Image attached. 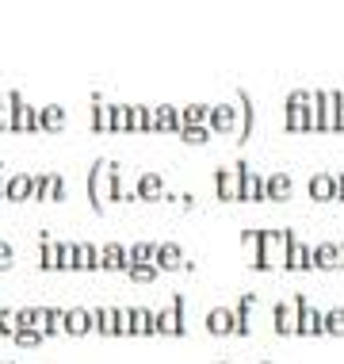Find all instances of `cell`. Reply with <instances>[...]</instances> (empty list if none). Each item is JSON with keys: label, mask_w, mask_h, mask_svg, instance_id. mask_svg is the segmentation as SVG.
Returning <instances> with one entry per match:
<instances>
[{"label": "cell", "mask_w": 344, "mask_h": 364, "mask_svg": "<svg viewBox=\"0 0 344 364\" xmlns=\"http://www.w3.org/2000/svg\"><path fill=\"white\" fill-rule=\"evenodd\" d=\"M126 253H131V261H153L157 257V245L153 242H134V245H126Z\"/></svg>", "instance_id": "cell-39"}, {"label": "cell", "mask_w": 344, "mask_h": 364, "mask_svg": "<svg viewBox=\"0 0 344 364\" xmlns=\"http://www.w3.org/2000/svg\"><path fill=\"white\" fill-rule=\"evenodd\" d=\"M131 338H153V311L131 307Z\"/></svg>", "instance_id": "cell-31"}, {"label": "cell", "mask_w": 344, "mask_h": 364, "mask_svg": "<svg viewBox=\"0 0 344 364\" xmlns=\"http://www.w3.org/2000/svg\"><path fill=\"white\" fill-rule=\"evenodd\" d=\"M206 115H211V104H188V107H180V123H184V127L206 123Z\"/></svg>", "instance_id": "cell-36"}, {"label": "cell", "mask_w": 344, "mask_h": 364, "mask_svg": "<svg viewBox=\"0 0 344 364\" xmlns=\"http://www.w3.org/2000/svg\"><path fill=\"white\" fill-rule=\"evenodd\" d=\"M126 119H131V134H157V119H153L150 104H131Z\"/></svg>", "instance_id": "cell-16"}, {"label": "cell", "mask_w": 344, "mask_h": 364, "mask_svg": "<svg viewBox=\"0 0 344 364\" xmlns=\"http://www.w3.org/2000/svg\"><path fill=\"white\" fill-rule=\"evenodd\" d=\"M100 269V250L92 242H77L73 245V272H96Z\"/></svg>", "instance_id": "cell-21"}, {"label": "cell", "mask_w": 344, "mask_h": 364, "mask_svg": "<svg viewBox=\"0 0 344 364\" xmlns=\"http://www.w3.org/2000/svg\"><path fill=\"white\" fill-rule=\"evenodd\" d=\"M153 333L157 338H184L188 322H184V295H172L169 307L153 311Z\"/></svg>", "instance_id": "cell-2"}, {"label": "cell", "mask_w": 344, "mask_h": 364, "mask_svg": "<svg viewBox=\"0 0 344 364\" xmlns=\"http://www.w3.org/2000/svg\"><path fill=\"white\" fill-rule=\"evenodd\" d=\"M238 100H241V107H238V142H245L253 134V123H257V107H253L249 92H238Z\"/></svg>", "instance_id": "cell-26"}, {"label": "cell", "mask_w": 344, "mask_h": 364, "mask_svg": "<svg viewBox=\"0 0 344 364\" xmlns=\"http://www.w3.org/2000/svg\"><path fill=\"white\" fill-rule=\"evenodd\" d=\"M206 333H214V338L233 333V311L230 307H211L206 311Z\"/></svg>", "instance_id": "cell-24"}, {"label": "cell", "mask_w": 344, "mask_h": 364, "mask_svg": "<svg viewBox=\"0 0 344 364\" xmlns=\"http://www.w3.org/2000/svg\"><path fill=\"white\" fill-rule=\"evenodd\" d=\"M16 264V245L12 242H0V272H8Z\"/></svg>", "instance_id": "cell-44"}, {"label": "cell", "mask_w": 344, "mask_h": 364, "mask_svg": "<svg viewBox=\"0 0 344 364\" xmlns=\"http://www.w3.org/2000/svg\"><path fill=\"white\" fill-rule=\"evenodd\" d=\"M107 184H111V161H92V169H88V203H92V211H104L107 203Z\"/></svg>", "instance_id": "cell-3"}, {"label": "cell", "mask_w": 344, "mask_h": 364, "mask_svg": "<svg viewBox=\"0 0 344 364\" xmlns=\"http://www.w3.org/2000/svg\"><path fill=\"white\" fill-rule=\"evenodd\" d=\"M0 134H12V104H8V96H0Z\"/></svg>", "instance_id": "cell-43"}, {"label": "cell", "mask_w": 344, "mask_h": 364, "mask_svg": "<svg viewBox=\"0 0 344 364\" xmlns=\"http://www.w3.org/2000/svg\"><path fill=\"white\" fill-rule=\"evenodd\" d=\"M238 169H241V200L260 203V200H264V176L253 169L249 161H238Z\"/></svg>", "instance_id": "cell-13"}, {"label": "cell", "mask_w": 344, "mask_h": 364, "mask_svg": "<svg viewBox=\"0 0 344 364\" xmlns=\"http://www.w3.org/2000/svg\"><path fill=\"white\" fill-rule=\"evenodd\" d=\"M126 264H131V253H126L123 242H107L104 250H100V269H107V272H123Z\"/></svg>", "instance_id": "cell-20"}, {"label": "cell", "mask_w": 344, "mask_h": 364, "mask_svg": "<svg viewBox=\"0 0 344 364\" xmlns=\"http://www.w3.org/2000/svg\"><path fill=\"white\" fill-rule=\"evenodd\" d=\"M283 269H291V272H302V269H314V261H310V245L299 238V234H287V250H283Z\"/></svg>", "instance_id": "cell-7"}, {"label": "cell", "mask_w": 344, "mask_h": 364, "mask_svg": "<svg viewBox=\"0 0 344 364\" xmlns=\"http://www.w3.org/2000/svg\"><path fill=\"white\" fill-rule=\"evenodd\" d=\"M306 192H310V200H337V173H329V169H318L306 181Z\"/></svg>", "instance_id": "cell-11"}, {"label": "cell", "mask_w": 344, "mask_h": 364, "mask_svg": "<svg viewBox=\"0 0 344 364\" xmlns=\"http://www.w3.org/2000/svg\"><path fill=\"white\" fill-rule=\"evenodd\" d=\"M291 230H257V245H253V269H275L283 264V250H287Z\"/></svg>", "instance_id": "cell-1"}, {"label": "cell", "mask_w": 344, "mask_h": 364, "mask_svg": "<svg viewBox=\"0 0 344 364\" xmlns=\"http://www.w3.org/2000/svg\"><path fill=\"white\" fill-rule=\"evenodd\" d=\"M38 269H43V272H57V242L50 238V230L38 234Z\"/></svg>", "instance_id": "cell-28"}, {"label": "cell", "mask_w": 344, "mask_h": 364, "mask_svg": "<svg viewBox=\"0 0 344 364\" xmlns=\"http://www.w3.org/2000/svg\"><path fill=\"white\" fill-rule=\"evenodd\" d=\"M206 127H211V131H218V134L238 131V107H233V104H214L211 115H206Z\"/></svg>", "instance_id": "cell-15"}, {"label": "cell", "mask_w": 344, "mask_h": 364, "mask_svg": "<svg viewBox=\"0 0 344 364\" xmlns=\"http://www.w3.org/2000/svg\"><path fill=\"white\" fill-rule=\"evenodd\" d=\"M65 123H69V107H62V104H46V107H38V131H43V134L65 131Z\"/></svg>", "instance_id": "cell-14"}, {"label": "cell", "mask_w": 344, "mask_h": 364, "mask_svg": "<svg viewBox=\"0 0 344 364\" xmlns=\"http://www.w3.org/2000/svg\"><path fill=\"white\" fill-rule=\"evenodd\" d=\"M65 333L69 338H84V333H92V311L88 307H65Z\"/></svg>", "instance_id": "cell-19"}, {"label": "cell", "mask_w": 344, "mask_h": 364, "mask_svg": "<svg viewBox=\"0 0 344 364\" xmlns=\"http://www.w3.org/2000/svg\"><path fill=\"white\" fill-rule=\"evenodd\" d=\"M340 269H344V242H340Z\"/></svg>", "instance_id": "cell-50"}, {"label": "cell", "mask_w": 344, "mask_h": 364, "mask_svg": "<svg viewBox=\"0 0 344 364\" xmlns=\"http://www.w3.org/2000/svg\"><path fill=\"white\" fill-rule=\"evenodd\" d=\"M321 318H326V333H333V338H344V307L321 311Z\"/></svg>", "instance_id": "cell-37"}, {"label": "cell", "mask_w": 344, "mask_h": 364, "mask_svg": "<svg viewBox=\"0 0 344 364\" xmlns=\"http://www.w3.org/2000/svg\"><path fill=\"white\" fill-rule=\"evenodd\" d=\"M214 196L222 203H238L241 200V169L230 165V169H214Z\"/></svg>", "instance_id": "cell-6"}, {"label": "cell", "mask_w": 344, "mask_h": 364, "mask_svg": "<svg viewBox=\"0 0 344 364\" xmlns=\"http://www.w3.org/2000/svg\"><path fill=\"white\" fill-rule=\"evenodd\" d=\"M161 196H165V176H161V173H153V169L138 173V181H134V200L153 203V200H161Z\"/></svg>", "instance_id": "cell-9"}, {"label": "cell", "mask_w": 344, "mask_h": 364, "mask_svg": "<svg viewBox=\"0 0 344 364\" xmlns=\"http://www.w3.org/2000/svg\"><path fill=\"white\" fill-rule=\"evenodd\" d=\"M12 341L19 349H38L46 341V333H43V326H16L12 330Z\"/></svg>", "instance_id": "cell-32"}, {"label": "cell", "mask_w": 344, "mask_h": 364, "mask_svg": "<svg viewBox=\"0 0 344 364\" xmlns=\"http://www.w3.org/2000/svg\"><path fill=\"white\" fill-rule=\"evenodd\" d=\"M43 322V307H19L16 311V326H38Z\"/></svg>", "instance_id": "cell-40"}, {"label": "cell", "mask_w": 344, "mask_h": 364, "mask_svg": "<svg viewBox=\"0 0 344 364\" xmlns=\"http://www.w3.org/2000/svg\"><path fill=\"white\" fill-rule=\"evenodd\" d=\"M157 269H165V272H172V269H184V250L176 242H161L157 245Z\"/></svg>", "instance_id": "cell-27"}, {"label": "cell", "mask_w": 344, "mask_h": 364, "mask_svg": "<svg viewBox=\"0 0 344 364\" xmlns=\"http://www.w3.org/2000/svg\"><path fill=\"white\" fill-rule=\"evenodd\" d=\"M12 330H16V311L0 307V338H12Z\"/></svg>", "instance_id": "cell-42"}, {"label": "cell", "mask_w": 344, "mask_h": 364, "mask_svg": "<svg viewBox=\"0 0 344 364\" xmlns=\"http://www.w3.org/2000/svg\"><path fill=\"white\" fill-rule=\"evenodd\" d=\"M306 299V291H294V299L291 303H275L272 307V326H275V333H294V326H299V303Z\"/></svg>", "instance_id": "cell-5"}, {"label": "cell", "mask_w": 344, "mask_h": 364, "mask_svg": "<svg viewBox=\"0 0 344 364\" xmlns=\"http://www.w3.org/2000/svg\"><path fill=\"white\" fill-rule=\"evenodd\" d=\"M111 134H131V119H126V104H111Z\"/></svg>", "instance_id": "cell-38"}, {"label": "cell", "mask_w": 344, "mask_h": 364, "mask_svg": "<svg viewBox=\"0 0 344 364\" xmlns=\"http://www.w3.org/2000/svg\"><path fill=\"white\" fill-rule=\"evenodd\" d=\"M69 200V184H65V176L57 173V181H54V196H50V203H65Z\"/></svg>", "instance_id": "cell-45"}, {"label": "cell", "mask_w": 344, "mask_h": 364, "mask_svg": "<svg viewBox=\"0 0 344 364\" xmlns=\"http://www.w3.org/2000/svg\"><path fill=\"white\" fill-rule=\"evenodd\" d=\"M153 119H157V134H180V107H172V104H161V107H153Z\"/></svg>", "instance_id": "cell-25"}, {"label": "cell", "mask_w": 344, "mask_h": 364, "mask_svg": "<svg viewBox=\"0 0 344 364\" xmlns=\"http://www.w3.org/2000/svg\"><path fill=\"white\" fill-rule=\"evenodd\" d=\"M260 364H272V360H260Z\"/></svg>", "instance_id": "cell-51"}, {"label": "cell", "mask_w": 344, "mask_h": 364, "mask_svg": "<svg viewBox=\"0 0 344 364\" xmlns=\"http://www.w3.org/2000/svg\"><path fill=\"white\" fill-rule=\"evenodd\" d=\"M211 127H206V123H192V127H180V139L184 142H188V146H203L206 139H211Z\"/></svg>", "instance_id": "cell-35"}, {"label": "cell", "mask_w": 344, "mask_h": 364, "mask_svg": "<svg viewBox=\"0 0 344 364\" xmlns=\"http://www.w3.org/2000/svg\"><path fill=\"white\" fill-rule=\"evenodd\" d=\"M222 364H230V360H222Z\"/></svg>", "instance_id": "cell-52"}, {"label": "cell", "mask_w": 344, "mask_h": 364, "mask_svg": "<svg viewBox=\"0 0 344 364\" xmlns=\"http://www.w3.org/2000/svg\"><path fill=\"white\" fill-rule=\"evenodd\" d=\"M337 200H344V173H337Z\"/></svg>", "instance_id": "cell-49"}, {"label": "cell", "mask_w": 344, "mask_h": 364, "mask_svg": "<svg viewBox=\"0 0 344 364\" xmlns=\"http://www.w3.org/2000/svg\"><path fill=\"white\" fill-rule=\"evenodd\" d=\"M253 307H257V291H241L238 307H233V333L249 338L253 333Z\"/></svg>", "instance_id": "cell-10"}, {"label": "cell", "mask_w": 344, "mask_h": 364, "mask_svg": "<svg viewBox=\"0 0 344 364\" xmlns=\"http://www.w3.org/2000/svg\"><path fill=\"white\" fill-rule=\"evenodd\" d=\"M35 192V173L19 169V173H8V188H4V200L8 203H27Z\"/></svg>", "instance_id": "cell-8"}, {"label": "cell", "mask_w": 344, "mask_h": 364, "mask_svg": "<svg viewBox=\"0 0 344 364\" xmlns=\"http://www.w3.org/2000/svg\"><path fill=\"white\" fill-rule=\"evenodd\" d=\"M54 181H57V173H54V169L35 173V192H31V200H35V203H50V196H54Z\"/></svg>", "instance_id": "cell-33"}, {"label": "cell", "mask_w": 344, "mask_h": 364, "mask_svg": "<svg viewBox=\"0 0 344 364\" xmlns=\"http://www.w3.org/2000/svg\"><path fill=\"white\" fill-rule=\"evenodd\" d=\"M291 192H294L291 173H272V176H264V200L283 203V200H291Z\"/></svg>", "instance_id": "cell-17"}, {"label": "cell", "mask_w": 344, "mask_h": 364, "mask_svg": "<svg viewBox=\"0 0 344 364\" xmlns=\"http://www.w3.org/2000/svg\"><path fill=\"white\" fill-rule=\"evenodd\" d=\"M92 330L100 338H119V307H96L92 311Z\"/></svg>", "instance_id": "cell-18"}, {"label": "cell", "mask_w": 344, "mask_h": 364, "mask_svg": "<svg viewBox=\"0 0 344 364\" xmlns=\"http://www.w3.org/2000/svg\"><path fill=\"white\" fill-rule=\"evenodd\" d=\"M241 245H249V250H253V245H257V230H241Z\"/></svg>", "instance_id": "cell-48"}, {"label": "cell", "mask_w": 344, "mask_h": 364, "mask_svg": "<svg viewBox=\"0 0 344 364\" xmlns=\"http://www.w3.org/2000/svg\"><path fill=\"white\" fill-rule=\"evenodd\" d=\"M294 333H302V338H318V333H326V318H321L318 307H310L306 299L299 303V326Z\"/></svg>", "instance_id": "cell-12"}, {"label": "cell", "mask_w": 344, "mask_h": 364, "mask_svg": "<svg viewBox=\"0 0 344 364\" xmlns=\"http://www.w3.org/2000/svg\"><path fill=\"white\" fill-rule=\"evenodd\" d=\"M12 104V134H38V107H31L19 92H8Z\"/></svg>", "instance_id": "cell-4"}, {"label": "cell", "mask_w": 344, "mask_h": 364, "mask_svg": "<svg viewBox=\"0 0 344 364\" xmlns=\"http://www.w3.org/2000/svg\"><path fill=\"white\" fill-rule=\"evenodd\" d=\"M306 100H310V92H302V88H294V92L287 96V104H283V107H302Z\"/></svg>", "instance_id": "cell-46"}, {"label": "cell", "mask_w": 344, "mask_h": 364, "mask_svg": "<svg viewBox=\"0 0 344 364\" xmlns=\"http://www.w3.org/2000/svg\"><path fill=\"white\" fill-rule=\"evenodd\" d=\"M123 272H126V277H131L134 284H153V280H157V272H161V269H157L153 261H131Z\"/></svg>", "instance_id": "cell-34"}, {"label": "cell", "mask_w": 344, "mask_h": 364, "mask_svg": "<svg viewBox=\"0 0 344 364\" xmlns=\"http://www.w3.org/2000/svg\"><path fill=\"white\" fill-rule=\"evenodd\" d=\"M134 200V188H126L123 181V165L111 161V184H107V203H131Z\"/></svg>", "instance_id": "cell-23"}, {"label": "cell", "mask_w": 344, "mask_h": 364, "mask_svg": "<svg viewBox=\"0 0 344 364\" xmlns=\"http://www.w3.org/2000/svg\"><path fill=\"white\" fill-rule=\"evenodd\" d=\"M73 245L77 242H57V269L62 272H73Z\"/></svg>", "instance_id": "cell-41"}, {"label": "cell", "mask_w": 344, "mask_h": 364, "mask_svg": "<svg viewBox=\"0 0 344 364\" xmlns=\"http://www.w3.org/2000/svg\"><path fill=\"white\" fill-rule=\"evenodd\" d=\"M88 127H92V134H111V104L96 100L88 107Z\"/></svg>", "instance_id": "cell-29"}, {"label": "cell", "mask_w": 344, "mask_h": 364, "mask_svg": "<svg viewBox=\"0 0 344 364\" xmlns=\"http://www.w3.org/2000/svg\"><path fill=\"white\" fill-rule=\"evenodd\" d=\"M43 333L46 338H62L65 333V307H43Z\"/></svg>", "instance_id": "cell-30"}, {"label": "cell", "mask_w": 344, "mask_h": 364, "mask_svg": "<svg viewBox=\"0 0 344 364\" xmlns=\"http://www.w3.org/2000/svg\"><path fill=\"white\" fill-rule=\"evenodd\" d=\"M119 338H131V311H119Z\"/></svg>", "instance_id": "cell-47"}, {"label": "cell", "mask_w": 344, "mask_h": 364, "mask_svg": "<svg viewBox=\"0 0 344 364\" xmlns=\"http://www.w3.org/2000/svg\"><path fill=\"white\" fill-rule=\"evenodd\" d=\"M310 261H314V269H340V245L337 242L310 245Z\"/></svg>", "instance_id": "cell-22"}]
</instances>
